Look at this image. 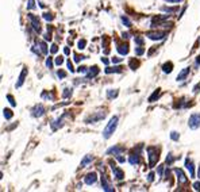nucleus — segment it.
I'll use <instances>...</instances> for the list:
<instances>
[{
	"instance_id": "50",
	"label": "nucleus",
	"mask_w": 200,
	"mask_h": 192,
	"mask_svg": "<svg viewBox=\"0 0 200 192\" xmlns=\"http://www.w3.org/2000/svg\"><path fill=\"white\" fill-rule=\"evenodd\" d=\"M147 180H149V181H153V180H154V173H153V172L147 175Z\"/></svg>"
},
{
	"instance_id": "10",
	"label": "nucleus",
	"mask_w": 200,
	"mask_h": 192,
	"mask_svg": "<svg viewBox=\"0 0 200 192\" xmlns=\"http://www.w3.org/2000/svg\"><path fill=\"white\" fill-rule=\"evenodd\" d=\"M112 173H114V177L116 180H123V179H125V172H123L119 166L112 165Z\"/></svg>"
},
{
	"instance_id": "14",
	"label": "nucleus",
	"mask_w": 200,
	"mask_h": 192,
	"mask_svg": "<svg viewBox=\"0 0 200 192\" xmlns=\"http://www.w3.org/2000/svg\"><path fill=\"white\" fill-rule=\"evenodd\" d=\"M102 187H103V189H104V191H107V192L114 191L112 185H111L110 181L107 180V177H106V176H102Z\"/></svg>"
},
{
	"instance_id": "25",
	"label": "nucleus",
	"mask_w": 200,
	"mask_h": 192,
	"mask_svg": "<svg viewBox=\"0 0 200 192\" xmlns=\"http://www.w3.org/2000/svg\"><path fill=\"white\" fill-rule=\"evenodd\" d=\"M3 115H4V118L7 119V121H10L12 116H14V114H12V111L11 110H8V108H4L3 110Z\"/></svg>"
},
{
	"instance_id": "21",
	"label": "nucleus",
	"mask_w": 200,
	"mask_h": 192,
	"mask_svg": "<svg viewBox=\"0 0 200 192\" xmlns=\"http://www.w3.org/2000/svg\"><path fill=\"white\" fill-rule=\"evenodd\" d=\"M173 71V64L169 61V62H165L164 65H162V72L164 73H170V72Z\"/></svg>"
},
{
	"instance_id": "17",
	"label": "nucleus",
	"mask_w": 200,
	"mask_h": 192,
	"mask_svg": "<svg viewBox=\"0 0 200 192\" xmlns=\"http://www.w3.org/2000/svg\"><path fill=\"white\" fill-rule=\"evenodd\" d=\"M92 161H93V157H92V156H89V154H88V156H85L81 160V162H80V168H85L87 165H89Z\"/></svg>"
},
{
	"instance_id": "55",
	"label": "nucleus",
	"mask_w": 200,
	"mask_h": 192,
	"mask_svg": "<svg viewBox=\"0 0 200 192\" xmlns=\"http://www.w3.org/2000/svg\"><path fill=\"white\" fill-rule=\"evenodd\" d=\"M102 62L106 64V65H108V60H107V58H102Z\"/></svg>"
},
{
	"instance_id": "54",
	"label": "nucleus",
	"mask_w": 200,
	"mask_h": 192,
	"mask_svg": "<svg viewBox=\"0 0 200 192\" xmlns=\"http://www.w3.org/2000/svg\"><path fill=\"white\" fill-rule=\"evenodd\" d=\"M166 1H169V3H180L181 0H166Z\"/></svg>"
},
{
	"instance_id": "36",
	"label": "nucleus",
	"mask_w": 200,
	"mask_h": 192,
	"mask_svg": "<svg viewBox=\"0 0 200 192\" xmlns=\"http://www.w3.org/2000/svg\"><path fill=\"white\" fill-rule=\"evenodd\" d=\"M134 41H135V43H137V45H139V46H142V45H143V38H142V37H135V39H134Z\"/></svg>"
},
{
	"instance_id": "2",
	"label": "nucleus",
	"mask_w": 200,
	"mask_h": 192,
	"mask_svg": "<svg viewBox=\"0 0 200 192\" xmlns=\"http://www.w3.org/2000/svg\"><path fill=\"white\" fill-rule=\"evenodd\" d=\"M146 150H147V154H149V166L153 168L154 165L157 164L158 158H160V150L154 146H149Z\"/></svg>"
},
{
	"instance_id": "34",
	"label": "nucleus",
	"mask_w": 200,
	"mask_h": 192,
	"mask_svg": "<svg viewBox=\"0 0 200 192\" xmlns=\"http://www.w3.org/2000/svg\"><path fill=\"white\" fill-rule=\"evenodd\" d=\"M170 138H172L173 141H179L180 135H179V133H176V131H172V133H170Z\"/></svg>"
},
{
	"instance_id": "33",
	"label": "nucleus",
	"mask_w": 200,
	"mask_h": 192,
	"mask_svg": "<svg viewBox=\"0 0 200 192\" xmlns=\"http://www.w3.org/2000/svg\"><path fill=\"white\" fill-rule=\"evenodd\" d=\"M173 161H174V157H173V154H172V153H169V154H168V157H166V164L170 165V164L173 162Z\"/></svg>"
},
{
	"instance_id": "11",
	"label": "nucleus",
	"mask_w": 200,
	"mask_h": 192,
	"mask_svg": "<svg viewBox=\"0 0 200 192\" xmlns=\"http://www.w3.org/2000/svg\"><path fill=\"white\" fill-rule=\"evenodd\" d=\"M174 173L177 175V181H179V184H185L188 179L185 176V173L181 171V169H174Z\"/></svg>"
},
{
	"instance_id": "44",
	"label": "nucleus",
	"mask_w": 200,
	"mask_h": 192,
	"mask_svg": "<svg viewBox=\"0 0 200 192\" xmlns=\"http://www.w3.org/2000/svg\"><path fill=\"white\" fill-rule=\"evenodd\" d=\"M50 51L53 53V54H55L57 51H58V46L57 45H51V49H50Z\"/></svg>"
},
{
	"instance_id": "40",
	"label": "nucleus",
	"mask_w": 200,
	"mask_h": 192,
	"mask_svg": "<svg viewBox=\"0 0 200 192\" xmlns=\"http://www.w3.org/2000/svg\"><path fill=\"white\" fill-rule=\"evenodd\" d=\"M143 53H145V49H143V47H137V49H135V54L137 55H142Z\"/></svg>"
},
{
	"instance_id": "39",
	"label": "nucleus",
	"mask_w": 200,
	"mask_h": 192,
	"mask_svg": "<svg viewBox=\"0 0 200 192\" xmlns=\"http://www.w3.org/2000/svg\"><path fill=\"white\" fill-rule=\"evenodd\" d=\"M46 67L49 68V69L53 68V58H51V57H49V58L46 60Z\"/></svg>"
},
{
	"instance_id": "35",
	"label": "nucleus",
	"mask_w": 200,
	"mask_h": 192,
	"mask_svg": "<svg viewBox=\"0 0 200 192\" xmlns=\"http://www.w3.org/2000/svg\"><path fill=\"white\" fill-rule=\"evenodd\" d=\"M71 95H72V89H69V88H65V89H64V94H62L64 98H69Z\"/></svg>"
},
{
	"instance_id": "18",
	"label": "nucleus",
	"mask_w": 200,
	"mask_h": 192,
	"mask_svg": "<svg viewBox=\"0 0 200 192\" xmlns=\"http://www.w3.org/2000/svg\"><path fill=\"white\" fill-rule=\"evenodd\" d=\"M122 69H123L122 67H107L104 69V72H106L107 75H110V73H120Z\"/></svg>"
},
{
	"instance_id": "24",
	"label": "nucleus",
	"mask_w": 200,
	"mask_h": 192,
	"mask_svg": "<svg viewBox=\"0 0 200 192\" xmlns=\"http://www.w3.org/2000/svg\"><path fill=\"white\" fill-rule=\"evenodd\" d=\"M129 67L133 69V71H135L138 67H139V61L138 60H135V58H133V60H130V62H129Z\"/></svg>"
},
{
	"instance_id": "41",
	"label": "nucleus",
	"mask_w": 200,
	"mask_h": 192,
	"mask_svg": "<svg viewBox=\"0 0 200 192\" xmlns=\"http://www.w3.org/2000/svg\"><path fill=\"white\" fill-rule=\"evenodd\" d=\"M42 98H43V99H50V100H53V99H54V96H53V95H50V94H46V92H43V94H42Z\"/></svg>"
},
{
	"instance_id": "46",
	"label": "nucleus",
	"mask_w": 200,
	"mask_h": 192,
	"mask_svg": "<svg viewBox=\"0 0 200 192\" xmlns=\"http://www.w3.org/2000/svg\"><path fill=\"white\" fill-rule=\"evenodd\" d=\"M66 65H68V69H69V71H71V72H75V69H73V64H72L71 61H68Z\"/></svg>"
},
{
	"instance_id": "57",
	"label": "nucleus",
	"mask_w": 200,
	"mask_h": 192,
	"mask_svg": "<svg viewBox=\"0 0 200 192\" xmlns=\"http://www.w3.org/2000/svg\"><path fill=\"white\" fill-rule=\"evenodd\" d=\"M197 175H199V177H200V168H199V172H197Z\"/></svg>"
},
{
	"instance_id": "49",
	"label": "nucleus",
	"mask_w": 200,
	"mask_h": 192,
	"mask_svg": "<svg viewBox=\"0 0 200 192\" xmlns=\"http://www.w3.org/2000/svg\"><path fill=\"white\" fill-rule=\"evenodd\" d=\"M122 61V58H119V57H114L112 58V64H119Z\"/></svg>"
},
{
	"instance_id": "5",
	"label": "nucleus",
	"mask_w": 200,
	"mask_h": 192,
	"mask_svg": "<svg viewBox=\"0 0 200 192\" xmlns=\"http://www.w3.org/2000/svg\"><path fill=\"white\" fill-rule=\"evenodd\" d=\"M27 18L30 19V22H31V26H33V28L35 30V33H41V23H39V20H38V18H37L35 15H33V14H28Z\"/></svg>"
},
{
	"instance_id": "6",
	"label": "nucleus",
	"mask_w": 200,
	"mask_h": 192,
	"mask_svg": "<svg viewBox=\"0 0 200 192\" xmlns=\"http://www.w3.org/2000/svg\"><path fill=\"white\" fill-rule=\"evenodd\" d=\"M31 112H33V116H35V118H41V116H43L45 115V112H46V108L42 106V104H37L34 108L31 110Z\"/></svg>"
},
{
	"instance_id": "27",
	"label": "nucleus",
	"mask_w": 200,
	"mask_h": 192,
	"mask_svg": "<svg viewBox=\"0 0 200 192\" xmlns=\"http://www.w3.org/2000/svg\"><path fill=\"white\" fill-rule=\"evenodd\" d=\"M120 19H122V22H123V24H125L126 27H131V24H133V23H131V20H130L129 18H127V16L123 15V16L120 18Z\"/></svg>"
},
{
	"instance_id": "51",
	"label": "nucleus",
	"mask_w": 200,
	"mask_h": 192,
	"mask_svg": "<svg viewBox=\"0 0 200 192\" xmlns=\"http://www.w3.org/2000/svg\"><path fill=\"white\" fill-rule=\"evenodd\" d=\"M116 160H118L119 162H125V161H126V160H125V157H122L120 154H119V156H116Z\"/></svg>"
},
{
	"instance_id": "48",
	"label": "nucleus",
	"mask_w": 200,
	"mask_h": 192,
	"mask_svg": "<svg viewBox=\"0 0 200 192\" xmlns=\"http://www.w3.org/2000/svg\"><path fill=\"white\" fill-rule=\"evenodd\" d=\"M193 92H195V94H197V92H200V82L199 84H196V85L193 87Z\"/></svg>"
},
{
	"instance_id": "7",
	"label": "nucleus",
	"mask_w": 200,
	"mask_h": 192,
	"mask_svg": "<svg viewBox=\"0 0 200 192\" xmlns=\"http://www.w3.org/2000/svg\"><path fill=\"white\" fill-rule=\"evenodd\" d=\"M104 116H106V112H99V114L93 115V116L91 115V116H88L85 119V123H88V125H91V123H96V122L104 119Z\"/></svg>"
},
{
	"instance_id": "23",
	"label": "nucleus",
	"mask_w": 200,
	"mask_h": 192,
	"mask_svg": "<svg viewBox=\"0 0 200 192\" xmlns=\"http://www.w3.org/2000/svg\"><path fill=\"white\" fill-rule=\"evenodd\" d=\"M118 94H119L118 89H108L107 91V98L110 99V100L111 99H115L116 96H118Z\"/></svg>"
},
{
	"instance_id": "38",
	"label": "nucleus",
	"mask_w": 200,
	"mask_h": 192,
	"mask_svg": "<svg viewBox=\"0 0 200 192\" xmlns=\"http://www.w3.org/2000/svg\"><path fill=\"white\" fill-rule=\"evenodd\" d=\"M27 8H28V10H33V8H35V0H28Z\"/></svg>"
},
{
	"instance_id": "52",
	"label": "nucleus",
	"mask_w": 200,
	"mask_h": 192,
	"mask_svg": "<svg viewBox=\"0 0 200 192\" xmlns=\"http://www.w3.org/2000/svg\"><path fill=\"white\" fill-rule=\"evenodd\" d=\"M45 41H51V34H50V33L45 34Z\"/></svg>"
},
{
	"instance_id": "13",
	"label": "nucleus",
	"mask_w": 200,
	"mask_h": 192,
	"mask_svg": "<svg viewBox=\"0 0 200 192\" xmlns=\"http://www.w3.org/2000/svg\"><path fill=\"white\" fill-rule=\"evenodd\" d=\"M185 168L189 171V176L195 177V166H193V162L191 158H187V160H185Z\"/></svg>"
},
{
	"instance_id": "28",
	"label": "nucleus",
	"mask_w": 200,
	"mask_h": 192,
	"mask_svg": "<svg viewBox=\"0 0 200 192\" xmlns=\"http://www.w3.org/2000/svg\"><path fill=\"white\" fill-rule=\"evenodd\" d=\"M38 45H39L41 51H42L43 54H47V53H49V49H47V46H46V43H45V42H39Z\"/></svg>"
},
{
	"instance_id": "29",
	"label": "nucleus",
	"mask_w": 200,
	"mask_h": 192,
	"mask_svg": "<svg viewBox=\"0 0 200 192\" xmlns=\"http://www.w3.org/2000/svg\"><path fill=\"white\" fill-rule=\"evenodd\" d=\"M85 46H87V41L85 39H80L79 43H77V47H79L80 50H82V49H85Z\"/></svg>"
},
{
	"instance_id": "15",
	"label": "nucleus",
	"mask_w": 200,
	"mask_h": 192,
	"mask_svg": "<svg viewBox=\"0 0 200 192\" xmlns=\"http://www.w3.org/2000/svg\"><path fill=\"white\" fill-rule=\"evenodd\" d=\"M116 50H118V53L119 54H122V55L129 54V45H127V43H118Z\"/></svg>"
},
{
	"instance_id": "37",
	"label": "nucleus",
	"mask_w": 200,
	"mask_h": 192,
	"mask_svg": "<svg viewBox=\"0 0 200 192\" xmlns=\"http://www.w3.org/2000/svg\"><path fill=\"white\" fill-rule=\"evenodd\" d=\"M57 76H58L60 78H65L66 77V72H64L62 69H60V71L57 72Z\"/></svg>"
},
{
	"instance_id": "30",
	"label": "nucleus",
	"mask_w": 200,
	"mask_h": 192,
	"mask_svg": "<svg viewBox=\"0 0 200 192\" xmlns=\"http://www.w3.org/2000/svg\"><path fill=\"white\" fill-rule=\"evenodd\" d=\"M6 98H7V100L10 102V104H11L12 107H15V106H16V102H15V99H14V96H12V95H7Z\"/></svg>"
},
{
	"instance_id": "16",
	"label": "nucleus",
	"mask_w": 200,
	"mask_h": 192,
	"mask_svg": "<svg viewBox=\"0 0 200 192\" xmlns=\"http://www.w3.org/2000/svg\"><path fill=\"white\" fill-rule=\"evenodd\" d=\"M188 75H189V68H184V69L177 75V81H184Z\"/></svg>"
},
{
	"instance_id": "1",
	"label": "nucleus",
	"mask_w": 200,
	"mask_h": 192,
	"mask_svg": "<svg viewBox=\"0 0 200 192\" xmlns=\"http://www.w3.org/2000/svg\"><path fill=\"white\" fill-rule=\"evenodd\" d=\"M116 126H118V116H112L110 119V122L107 123L106 129L103 130V137L106 138V139H108L114 134L115 130H116Z\"/></svg>"
},
{
	"instance_id": "43",
	"label": "nucleus",
	"mask_w": 200,
	"mask_h": 192,
	"mask_svg": "<svg viewBox=\"0 0 200 192\" xmlns=\"http://www.w3.org/2000/svg\"><path fill=\"white\" fill-rule=\"evenodd\" d=\"M193 189L195 191H200V181H196V183H193Z\"/></svg>"
},
{
	"instance_id": "8",
	"label": "nucleus",
	"mask_w": 200,
	"mask_h": 192,
	"mask_svg": "<svg viewBox=\"0 0 200 192\" xmlns=\"http://www.w3.org/2000/svg\"><path fill=\"white\" fill-rule=\"evenodd\" d=\"M96 180H98V175H96V172H89L88 175H85V177H84V183L88 184V185L95 184Z\"/></svg>"
},
{
	"instance_id": "22",
	"label": "nucleus",
	"mask_w": 200,
	"mask_h": 192,
	"mask_svg": "<svg viewBox=\"0 0 200 192\" xmlns=\"http://www.w3.org/2000/svg\"><path fill=\"white\" fill-rule=\"evenodd\" d=\"M160 95H161V89L160 88H158V89H156L153 92V95H152V96H150L149 98V103H154L156 102V100H157L158 98H160Z\"/></svg>"
},
{
	"instance_id": "45",
	"label": "nucleus",
	"mask_w": 200,
	"mask_h": 192,
	"mask_svg": "<svg viewBox=\"0 0 200 192\" xmlns=\"http://www.w3.org/2000/svg\"><path fill=\"white\" fill-rule=\"evenodd\" d=\"M77 71H79L80 73H87V72H88V68H85V67H80L79 69H77Z\"/></svg>"
},
{
	"instance_id": "26",
	"label": "nucleus",
	"mask_w": 200,
	"mask_h": 192,
	"mask_svg": "<svg viewBox=\"0 0 200 192\" xmlns=\"http://www.w3.org/2000/svg\"><path fill=\"white\" fill-rule=\"evenodd\" d=\"M161 10H162L164 12H168V14H173V12H176L179 8L177 7H162Z\"/></svg>"
},
{
	"instance_id": "19",
	"label": "nucleus",
	"mask_w": 200,
	"mask_h": 192,
	"mask_svg": "<svg viewBox=\"0 0 200 192\" xmlns=\"http://www.w3.org/2000/svg\"><path fill=\"white\" fill-rule=\"evenodd\" d=\"M99 68L96 67V65H93V67H91L89 69H88V77H95V76L99 75Z\"/></svg>"
},
{
	"instance_id": "42",
	"label": "nucleus",
	"mask_w": 200,
	"mask_h": 192,
	"mask_svg": "<svg viewBox=\"0 0 200 192\" xmlns=\"http://www.w3.org/2000/svg\"><path fill=\"white\" fill-rule=\"evenodd\" d=\"M84 58H85L84 55H79V54H76V53H75V61H76V62H80V61L84 60Z\"/></svg>"
},
{
	"instance_id": "31",
	"label": "nucleus",
	"mask_w": 200,
	"mask_h": 192,
	"mask_svg": "<svg viewBox=\"0 0 200 192\" xmlns=\"http://www.w3.org/2000/svg\"><path fill=\"white\" fill-rule=\"evenodd\" d=\"M43 19H46L47 22H51V20L54 19V16L51 15L50 12H45V14H43Z\"/></svg>"
},
{
	"instance_id": "56",
	"label": "nucleus",
	"mask_w": 200,
	"mask_h": 192,
	"mask_svg": "<svg viewBox=\"0 0 200 192\" xmlns=\"http://www.w3.org/2000/svg\"><path fill=\"white\" fill-rule=\"evenodd\" d=\"M196 64H197V65H200V55H199V57H197V60H196Z\"/></svg>"
},
{
	"instance_id": "20",
	"label": "nucleus",
	"mask_w": 200,
	"mask_h": 192,
	"mask_svg": "<svg viewBox=\"0 0 200 192\" xmlns=\"http://www.w3.org/2000/svg\"><path fill=\"white\" fill-rule=\"evenodd\" d=\"M129 162L131 165H138L139 162H141V160H139V156L138 154H131L129 158Z\"/></svg>"
},
{
	"instance_id": "4",
	"label": "nucleus",
	"mask_w": 200,
	"mask_h": 192,
	"mask_svg": "<svg viewBox=\"0 0 200 192\" xmlns=\"http://www.w3.org/2000/svg\"><path fill=\"white\" fill-rule=\"evenodd\" d=\"M166 35H168L166 31H147L146 33V37L153 39V41H161V39H164Z\"/></svg>"
},
{
	"instance_id": "32",
	"label": "nucleus",
	"mask_w": 200,
	"mask_h": 192,
	"mask_svg": "<svg viewBox=\"0 0 200 192\" xmlns=\"http://www.w3.org/2000/svg\"><path fill=\"white\" fill-rule=\"evenodd\" d=\"M54 64H55V65H58V67H60V65H62V64H64V57H62V55L57 57L55 61H54Z\"/></svg>"
},
{
	"instance_id": "3",
	"label": "nucleus",
	"mask_w": 200,
	"mask_h": 192,
	"mask_svg": "<svg viewBox=\"0 0 200 192\" xmlns=\"http://www.w3.org/2000/svg\"><path fill=\"white\" fill-rule=\"evenodd\" d=\"M188 126H189V129H192V130L199 129L200 127V112H195V114H192L189 116Z\"/></svg>"
},
{
	"instance_id": "47",
	"label": "nucleus",
	"mask_w": 200,
	"mask_h": 192,
	"mask_svg": "<svg viewBox=\"0 0 200 192\" xmlns=\"http://www.w3.org/2000/svg\"><path fill=\"white\" fill-rule=\"evenodd\" d=\"M157 172H158V175H160V176H162V172H164V165H160V166H158Z\"/></svg>"
},
{
	"instance_id": "9",
	"label": "nucleus",
	"mask_w": 200,
	"mask_h": 192,
	"mask_svg": "<svg viewBox=\"0 0 200 192\" xmlns=\"http://www.w3.org/2000/svg\"><path fill=\"white\" fill-rule=\"evenodd\" d=\"M125 152V148L120 145H115L112 146V148H110V149L107 150V154H114V156H119V154H122Z\"/></svg>"
},
{
	"instance_id": "12",
	"label": "nucleus",
	"mask_w": 200,
	"mask_h": 192,
	"mask_svg": "<svg viewBox=\"0 0 200 192\" xmlns=\"http://www.w3.org/2000/svg\"><path fill=\"white\" fill-rule=\"evenodd\" d=\"M26 76H27V68L23 67V69H22V72H20V75H19V78H18V82H16V87H18V88H20V87L23 85L24 80H26Z\"/></svg>"
},
{
	"instance_id": "53",
	"label": "nucleus",
	"mask_w": 200,
	"mask_h": 192,
	"mask_svg": "<svg viewBox=\"0 0 200 192\" xmlns=\"http://www.w3.org/2000/svg\"><path fill=\"white\" fill-rule=\"evenodd\" d=\"M64 53H65V54H69V53H71L69 47H65V49H64Z\"/></svg>"
}]
</instances>
